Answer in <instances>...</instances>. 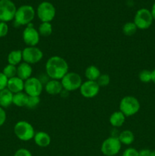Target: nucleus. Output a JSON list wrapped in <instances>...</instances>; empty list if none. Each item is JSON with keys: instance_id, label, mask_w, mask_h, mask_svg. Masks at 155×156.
I'll return each instance as SVG.
<instances>
[{"instance_id": "f257e3e1", "label": "nucleus", "mask_w": 155, "mask_h": 156, "mask_svg": "<svg viewBox=\"0 0 155 156\" xmlns=\"http://www.w3.org/2000/svg\"><path fill=\"white\" fill-rule=\"evenodd\" d=\"M46 73L51 79L61 81L68 73V62L61 56H51L46 63Z\"/></svg>"}, {"instance_id": "72a5a7b5", "label": "nucleus", "mask_w": 155, "mask_h": 156, "mask_svg": "<svg viewBox=\"0 0 155 156\" xmlns=\"http://www.w3.org/2000/svg\"><path fill=\"white\" fill-rule=\"evenodd\" d=\"M6 120V113L2 107H0V126H2Z\"/></svg>"}, {"instance_id": "4468645a", "label": "nucleus", "mask_w": 155, "mask_h": 156, "mask_svg": "<svg viewBox=\"0 0 155 156\" xmlns=\"http://www.w3.org/2000/svg\"><path fill=\"white\" fill-rule=\"evenodd\" d=\"M6 88L13 94H17L23 91L24 88V81L18 76L9 79Z\"/></svg>"}, {"instance_id": "39448f33", "label": "nucleus", "mask_w": 155, "mask_h": 156, "mask_svg": "<svg viewBox=\"0 0 155 156\" xmlns=\"http://www.w3.org/2000/svg\"><path fill=\"white\" fill-rule=\"evenodd\" d=\"M153 21V18L150 11L147 9H141L137 11L133 22L138 29L146 30L151 26Z\"/></svg>"}, {"instance_id": "e433bc0d", "label": "nucleus", "mask_w": 155, "mask_h": 156, "mask_svg": "<svg viewBox=\"0 0 155 156\" xmlns=\"http://www.w3.org/2000/svg\"><path fill=\"white\" fill-rule=\"evenodd\" d=\"M150 12H151V15H152V17H153V20H155V2L153 3V6H152V9H151V11H150Z\"/></svg>"}, {"instance_id": "4be33fe9", "label": "nucleus", "mask_w": 155, "mask_h": 156, "mask_svg": "<svg viewBox=\"0 0 155 156\" xmlns=\"http://www.w3.org/2000/svg\"><path fill=\"white\" fill-rule=\"evenodd\" d=\"M28 97L26 93H24L23 91L17 94H14L13 96V101L12 104L15 105L17 107H26L27 104V101H28Z\"/></svg>"}, {"instance_id": "f03ea898", "label": "nucleus", "mask_w": 155, "mask_h": 156, "mask_svg": "<svg viewBox=\"0 0 155 156\" xmlns=\"http://www.w3.org/2000/svg\"><path fill=\"white\" fill-rule=\"evenodd\" d=\"M35 17L34 9L31 5H24L17 9L15 16V24L17 26L27 25Z\"/></svg>"}, {"instance_id": "4c0bfd02", "label": "nucleus", "mask_w": 155, "mask_h": 156, "mask_svg": "<svg viewBox=\"0 0 155 156\" xmlns=\"http://www.w3.org/2000/svg\"><path fill=\"white\" fill-rule=\"evenodd\" d=\"M152 73V80L151 82H153L155 84V69H153V71H151Z\"/></svg>"}, {"instance_id": "aec40b11", "label": "nucleus", "mask_w": 155, "mask_h": 156, "mask_svg": "<svg viewBox=\"0 0 155 156\" xmlns=\"http://www.w3.org/2000/svg\"><path fill=\"white\" fill-rule=\"evenodd\" d=\"M23 60L22 50H12L8 55V62L13 66H18Z\"/></svg>"}, {"instance_id": "ddd939ff", "label": "nucleus", "mask_w": 155, "mask_h": 156, "mask_svg": "<svg viewBox=\"0 0 155 156\" xmlns=\"http://www.w3.org/2000/svg\"><path fill=\"white\" fill-rule=\"evenodd\" d=\"M100 87L96 81L87 80L80 87L81 94L85 98H93L98 94Z\"/></svg>"}, {"instance_id": "2f4dec72", "label": "nucleus", "mask_w": 155, "mask_h": 156, "mask_svg": "<svg viewBox=\"0 0 155 156\" xmlns=\"http://www.w3.org/2000/svg\"><path fill=\"white\" fill-rule=\"evenodd\" d=\"M122 156H139L138 151L134 148H128L123 152Z\"/></svg>"}, {"instance_id": "c9c22d12", "label": "nucleus", "mask_w": 155, "mask_h": 156, "mask_svg": "<svg viewBox=\"0 0 155 156\" xmlns=\"http://www.w3.org/2000/svg\"><path fill=\"white\" fill-rule=\"evenodd\" d=\"M68 94H69V91H66V90L63 89L62 91V92L60 93V95L62 96V98H67L68 96Z\"/></svg>"}, {"instance_id": "5701e85b", "label": "nucleus", "mask_w": 155, "mask_h": 156, "mask_svg": "<svg viewBox=\"0 0 155 156\" xmlns=\"http://www.w3.org/2000/svg\"><path fill=\"white\" fill-rule=\"evenodd\" d=\"M101 75L100 69L96 66H89L85 70V77L88 80L96 81Z\"/></svg>"}, {"instance_id": "c85d7f7f", "label": "nucleus", "mask_w": 155, "mask_h": 156, "mask_svg": "<svg viewBox=\"0 0 155 156\" xmlns=\"http://www.w3.org/2000/svg\"><path fill=\"white\" fill-rule=\"evenodd\" d=\"M97 82L100 87H106L110 82V77L107 74H102L98 78Z\"/></svg>"}, {"instance_id": "393cba45", "label": "nucleus", "mask_w": 155, "mask_h": 156, "mask_svg": "<svg viewBox=\"0 0 155 156\" xmlns=\"http://www.w3.org/2000/svg\"><path fill=\"white\" fill-rule=\"evenodd\" d=\"M138 27L135 24L134 22H127L123 25L122 32L126 36L131 37L133 36L136 33Z\"/></svg>"}, {"instance_id": "dca6fc26", "label": "nucleus", "mask_w": 155, "mask_h": 156, "mask_svg": "<svg viewBox=\"0 0 155 156\" xmlns=\"http://www.w3.org/2000/svg\"><path fill=\"white\" fill-rule=\"evenodd\" d=\"M32 73H33V69L31 66L27 62H21L17 66V76L22 80L26 81L31 77Z\"/></svg>"}, {"instance_id": "423d86ee", "label": "nucleus", "mask_w": 155, "mask_h": 156, "mask_svg": "<svg viewBox=\"0 0 155 156\" xmlns=\"http://www.w3.org/2000/svg\"><path fill=\"white\" fill-rule=\"evenodd\" d=\"M63 89L68 91H74L79 89L82 84V79L81 76L74 72H68L61 79Z\"/></svg>"}, {"instance_id": "6ab92c4d", "label": "nucleus", "mask_w": 155, "mask_h": 156, "mask_svg": "<svg viewBox=\"0 0 155 156\" xmlns=\"http://www.w3.org/2000/svg\"><path fill=\"white\" fill-rule=\"evenodd\" d=\"M126 118V116L121 111H115L111 114L109 117V123L113 127H120L124 124Z\"/></svg>"}, {"instance_id": "f8f14e48", "label": "nucleus", "mask_w": 155, "mask_h": 156, "mask_svg": "<svg viewBox=\"0 0 155 156\" xmlns=\"http://www.w3.org/2000/svg\"><path fill=\"white\" fill-rule=\"evenodd\" d=\"M43 84L39 79L30 77L24 81V90L28 96H40L43 91Z\"/></svg>"}, {"instance_id": "1a4fd4ad", "label": "nucleus", "mask_w": 155, "mask_h": 156, "mask_svg": "<svg viewBox=\"0 0 155 156\" xmlns=\"http://www.w3.org/2000/svg\"><path fill=\"white\" fill-rule=\"evenodd\" d=\"M122 148L118 137L110 136L106 139L101 145L102 153L106 156H114L119 152Z\"/></svg>"}, {"instance_id": "412c9836", "label": "nucleus", "mask_w": 155, "mask_h": 156, "mask_svg": "<svg viewBox=\"0 0 155 156\" xmlns=\"http://www.w3.org/2000/svg\"><path fill=\"white\" fill-rule=\"evenodd\" d=\"M118 138L122 144L129 146L135 140V136H134L133 133L132 131L129 130V129H126V130H123L120 133Z\"/></svg>"}, {"instance_id": "bb28decb", "label": "nucleus", "mask_w": 155, "mask_h": 156, "mask_svg": "<svg viewBox=\"0 0 155 156\" xmlns=\"http://www.w3.org/2000/svg\"><path fill=\"white\" fill-rule=\"evenodd\" d=\"M138 78H139L140 81L144 82V83H148V82H151L152 80L151 71L147 69L142 70V71L140 72L139 75H138Z\"/></svg>"}, {"instance_id": "a211bd4d", "label": "nucleus", "mask_w": 155, "mask_h": 156, "mask_svg": "<svg viewBox=\"0 0 155 156\" xmlns=\"http://www.w3.org/2000/svg\"><path fill=\"white\" fill-rule=\"evenodd\" d=\"M14 94L7 88L0 91V107L2 108H8L12 105Z\"/></svg>"}, {"instance_id": "f3484780", "label": "nucleus", "mask_w": 155, "mask_h": 156, "mask_svg": "<svg viewBox=\"0 0 155 156\" xmlns=\"http://www.w3.org/2000/svg\"><path fill=\"white\" fill-rule=\"evenodd\" d=\"M36 146L41 148H45L50 146L51 143V137L47 133L43 132V131H40L35 133L34 137H33Z\"/></svg>"}, {"instance_id": "cd10ccee", "label": "nucleus", "mask_w": 155, "mask_h": 156, "mask_svg": "<svg viewBox=\"0 0 155 156\" xmlns=\"http://www.w3.org/2000/svg\"><path fill=\"white\" fill-rule=\"evenodd\" d=\"M40 102V96H29L26 107L28 108L29 109H34L39 105Z\"/></svg>"}, {"instance_id": "9d476101", "label": "nucleus", "mask_w": 155, "mask_h": 156, "mask_svg": "<svg viewBox=\"0 0 155 156\" xmlns=\"http://www.w3.org/2000/svg\"><path fill=\"white\" fill-rule=\"evenodd\" d=\"M43 57V53L36 47H27L22 50V58L24 62L35 64L39 62Z\"/></svg>"}, {"instance_id": "20e7f679", "label": "nucleus", "mask_w": 155, "mask_h": 156, "mask_svg": "<svg viewBox=\"0 0 155 156\" xmlns=\"http://www.w3.org/2000/svg\"><path fill=\"white\" fill-rule=\"evenodd\" d=\"M14 133L17 138L24 142L30 141L33 139L35 135L33 126L25 120H21L15 123L14 126Z\"/></svg>"}, {"instance_id": "9b49d317", "label": "nucleus", "mask_w": 155, "mask_h": 156, "mask_svg": "<svg viewBox=\"0 0 155 156\" xmlns=\"http://www.w3.org/2000/svg\"><path fill=\"white\" fill-rule=\"evenodd\" d=\"M39 32L35 27L33 24L30 23L27 24L22 33V38L24 44L27 45V47H36L40 41Z\"/></svg>"}, {"instance_id": "c756f323", "label": "nucleus", "mask_w": 155, "mask_h": 156, "mask_svg": "<svg viewBox=\"0 0 155 156\" xmlns=\"http://www.w3.org/2000/svg\"><path fill=\"white\" fill-rule=\"evenodd\" d=\"M9 32V26L6 22L0 21V37H4L8 34Z\"/></svg>"}, {"instance_id": "2eb2a0df", "label": "nucleus", "mask_w": 155, "mask_h": 156, "mask_svg": "<svg viewBox=\"0 0 155 156\" xmlns=\"http://www.w3.org/2000/svg\"><path fill=\"white\" fill-rule=\"evenodd\" d=\"M62 90H63V87H62L60 80L51 79V80L48 81L45 85V91L51 95L60 94Z\"/></svg>"}, {"instance_id": "0eeeda50", "label": "nucleus", "mask_w": 155, "mask_h": 156, "mask_svg": "<svg viewBox=\"0 0 155 156\" xmlns=\"http://www.w3.org/2000/svg\"><path fill=\"white\" fill-rule=\"evenodd\" d=\"M36 14L42 22H50L56 16V9L52 3L43 2L38 5Z\"/></svg>"}, {"instance_id": "b1692460", "label": "nucleus", "mask_w": 155, "mask_h": 156, "mask_svg": "<svg viewBox=\"0 0 155 156\" xmlns=\"http://www.w3.org/2000/svg\"><path fill=\"white\" fill-rule=\"evenodd\" d=\"M38 32L40 36L47 37L53 33V26L50 22H42L38 27Z\"/></svg>"}, {"instance_id": "6e6552de", "label": "nucleus", "mask_w": 155, "mask_h": 156, "mask_svg": "<svg viewBox=\"0 0 155 156\" xmlns=\"http://www.w3.org/2000/svg\"><path fill=\"white\" fill-rule=\"evenodd\" d=\"M16 6L12 0H0V21L8 22L15 19Z\"/></svg>"}, {"instance_id": "a878e982", "label": "nucleus", "mask_w": 155, "mask_h": 156, "mask_svg": "<svg viewBox=\"0 0 155 156\" xmlns=\"http://www.w3.org/2000/svg\"><path fill=\"white\" fill-rule=\"evenodd\" d=\"M2 73L8 78V79H11L17 76V66L11 64H8L5 68L3 69Z\"/></svg>"}, {"instance_id": "7c9ffc66", "label": "nucleus", "mask_w": 155, "mask_h": 156, "mask_svg": "<svg viewBox=\"0 0 155 156\" xmlns=\"http://www.w3.org/2000/svg\"><path fill=\"white\" fill-rule=\"evenodd\" d=\"M8 80H9V79L2 73L0 72V91L6 88Z\"/></svg>"}, {"instance_id": "f704fd0d", "label": "nucleus", "mask_w": 155, "mask_h": 156, "mask_svg": "<svg viewBox=\"0 0 155 156\" xmlns=\"http://www.w3.org/2000/svg\"><path fill=\"white\" fill-rule=\"evenodd\" d=\"M138 154H139V156H150L151 151H150V149H144L140 150L139 152H138Z\"/></svg>"}, {"instance_id": "58836bf2", "label": "nucleus", "mask_w": 155, "mask_h": 156, "mask_svg": "<svg viewBox=\"0 0 155 156\" xmlns=\"http://www.w3.org/2000/svg\"><path fill=\"white\" fill-rule=\"evenodd\" d=\"M150 156H155V150L151 151V154H150Z\"/></svg>"}, {"instance_id": "473e14b6", "label": "nucleus", "mask_w": 155, "mask_h": 156, "mask_svg": "<svg viewBox=\"0 0 155 156\" xmlns=\"http://www.w3.org/2000/svg\"><path fill=\"white\" fill-rule=\"evenodd\" d=\"M14 156H32L31 152L27 149H19L15 152Z\"/></svg>"}, {"instance_id": "7ed1b4c3", "label": "nucleus", "mask_w": 155, "mask_h": 156, "mask_svg": "<svg viewBox=\"0 0 155 156\" xmlns=\"http://www.w3.org/2000/svg\"><path fill=\"white\" fill-rule=\"evenodd\" d=\"M141 105L138 99L134 96H126L119 103V111L126 117H132L139 111Z\"/></svg>"}]
</instances>
